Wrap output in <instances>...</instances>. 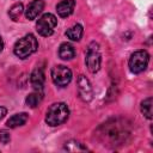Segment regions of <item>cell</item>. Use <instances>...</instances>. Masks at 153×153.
<instances>
[{"label": "cell", "mask_w": 153, "mask_h": 153, "mask_svg": "<svg viewBox=\"0 0 153 153\" xmlns=\"http://www.w3.org/2000/svg\"><path fill=\"white\" fill-rule=\"evenodd\" d=\"M98 134L106 145L115 146L126 141L129 135V130L124 122L120 120H111L99 128Z\"/></svg>", "instance_id": "obj_1"}, {"label": "cell", "mask_w": 153, "mask_h": 153, "mask_svg": "<svg viewBox=\"0 0 153 153\" xmlns=\"http://www.w3.org/2000/svg\"><path fill=\"white\" fill-rule=\"evenodd\" d=\"M69 109L65 103H54L49 106L45 114V122L51 127H56L67 121Z\"/></svg>", "instance_id": "obj_2"}, {"label": "cell", "mask_w": 153, "mask_h": 153, "mask_svg": "<svg viewBox=\"0 0 153 153\" xmlns=\"http://www.w3.org/2000/svg\"><path fill=\"white\" fill-rule=\"evenodd\" d=\"M38 48V43L37 39L33 35L29 33L25 35L24 37L19 38L13 48V51L16 54V56H18L19 59H26L29 57L31 54H33Z\"/></svg>", "instance_id": "obj_3"}, {"label": "cell", "mask_w": 153, "mask_h": 153, "mask_svg": "<svg viewBox=\"0 0 153 153\" xmlns=\"http://www.w3.org/2000/svg\"><path fill=\"white\" fill-rule=\"evenodd\" d=\"M100 62H102V55L99 50V45L96 42H92L88 44L87 50H86V66L87 69L91 73H96L100 68Z\"/></svg>", "instance_id": "obj_4"}, {"label": "cell", "mask_w": 153, "mask_h": 153, "mask_svg": "<svg viewBox=\"0 0 153 153\" xmlns=\"http://www.w3.org/2000/svg\"><path fill=\"white\" fill-rule=\"evenodd\" d=\"M56 24H57V19H56V17L54 14H51V13H44L37 20L36 29H37V32L41 36L48 37V36L53 35Z\"/></svg>", "instance_id": "obj_5"}, {"label": "cell", "mask_w": 153, "mask_h": 153, "mask_svg": "<svg viewBox=\"0 0 153 153\" xmlns=\"http://www.w3.org/2000/svg\"><path fill=\"white\" fill-rule=\"evenodd\" d=\"M149 61V55L146 50H136L131 54L129 59V68L133 73L137 74L147 68Z\"/></svg>", "instance_id": "obj_6"}, {"label": "cell", "mask_w": 153, "mask_h": 153, "mask_svg": "<svg viewBox=\"0 0 153 153\" xmlns=\"http://www.w3.org/2000/svg\"><path fill=\"white\" fill-rule=\"evenodd\" d=\"M51 79L55 85L60 87H65L72 80V71L68 67L62 66V65L55 66L51 69Z\"/></svg>", "instance_id": "obj_7"}, {"label": "cell", "mask_w": 153, "mask_h": 153, "mask_svg": "<svg viewBox=\"0 0 153 153\" xmlns=\"http://www.w3.org/2000/svg\"><path fill=\"white\" fill-rule=\"evenodd\" d=\"M78 90H79V94H80L82 100L90 102L92 99V96H93L92 86H91V84H90V81L87 80L86 76L79 75V78H78Z\"/></svg>", "instance_id": "obj_8"}, {"label": "cell", "mask_w": 153, "mask_h": 153, "mask_svg": "<svg viewBox=\"0 0 153 153\" xmlns=\"http://www.w3.org/2000/svg\"><path fill=\"white\" fill-rule=\"evenodd\" d=\"M44 72L42 68H35L30 75V82H31V86L33 87L35 91H38V92H42L43 90V86H44Z\"/></svg>", "instance_id": "obj_9"}, {"label": "cell", "mask_w": 153, "mask_h": 153, "mask_svg": "<svg viewBox=\"0 0 153 153\" xmlns=\"http://www.w3.org/2000/svg\"><path fill=\"white\" fill-rule=\"evenodd\" d=\"M44 8V2L43 0H32L29 5H27V8L25 11V17L29 19V20H32L35 19L41 12L42 10Z\"/></svg>", "instance_id": "obj_10"}, {"label": "cell", "mask_w": 153, "mask_h": 153, "mask_svg": "<svg viewBox=\"0 0 153 153\" xmlns=\"http://www.w3.org/2000/svg\"><path fill=\"white\" fill-rule=\"evenodd\" d=\"M74 6H75V1L74 0H62L56 6L57 14L60 17H62V18H66V17L71 16L73 13Z\"/></svg>", "instance_id": "obj_11"}, {"label": "cell", "mask_w": 153, "mask_h": 153, "mask_svg": "<svg viewBox=\"0 0 153 153\" xmlns=\"http://www.w3.org/2000/svg\"><path fill=\"white\" fill-rule=\"evenodd\" d=\"M27 114L26 112H20V114H16L12 117H10L6 122V126L10 128H17L19 126H23L26 123L27 121Z\"/></svg>", "instance_id": "obj_12"}, {"label": "cell", "mask_w": 153, "mask_h": 153, "mask_svg": "<svg viewBox=\"0 0 153 153\" xmlns=\"http://www.w3.org/2000/svg\"><path fill=\"white\" fill-rule=\"evenodd\" d=\"M59 56L62 60H72L75 56V49L69 43H62L59 48Z\"/></svg>", "instance_id": "obj_13"}, {"label": "cell", "mask_w": 153, "mask_h": 153, "mask_svg": "<svg viewBox=\"0 0 153 153\" xmlns=\"http://www.w3.org/2000/svg\"><path fill=\"white\" fill-rule=\"evenodd\" d=\"M82 32H84L82 26L80 24H75L66 31V36L72 41H80V38L82 37Z\"/></svg>", "instance_id": "obj_14"}, {"label": "cell", "mask_w": 153, "mask_h": 153, "mask_svg": "<svg viewBox=\"0 0 153 153\" xmlns=\"http://www.w3.org/2000/svg\"><path fill=\"white\" fill-rule=\"evenodd\" d=\"M42 98H43V96H42V92L35 91V92L30 93V94L26 97L25 102H26L27 106H30V108H36V106H37V105L41 103Z\"/></svg>", "instance_id": "obj_15"}, {"label": "cell", "mask_w": 153, "mask_h": 153, "mask_svg": "<svg viewBox=\"0 0 153 153\" xmlns=\"http://www.w3.org/2000/svg\"><path fill=\"white\" fill-rule=\"evenodd\" d=\"M152 105H153V99L152 97L146 98L145 100H142L141 103V112L145 115V117H147L148 120L152 118Z\"/></svg>", "instance_id": "obj_16"}, {"label": "cell", "mask_w": 153, "mask_h": 153, "mask_svg": "<svg viewBox=\"0 0 153 153\" xmlns=\"http://www.w3.org/2000/svg\"><path fill=\"white\" fill-rule=\"evenodd\" d=\"M23 10H24V7H23V4H22V2L14 4V5L10 8V11H8L10 18H11L12 20H18L19 17H20V14L23 13Z\"/></svg>", "instance_id": "obj_17"}, {"label": "cell", "mask_w": 153, "mask_h": 153, "mask_svg": "<svg viewBox=\"0 0 153 153\" xmlns=\"http://www.w3.org/2000/svg\"><path fill=\"white\" fill-rule=\"evenodd\" d=\"M65 148H66L67 151H71V152H74V151H86V149H87V148L84 147L81 143L75 142V141H69V142H67L66 146H65Z\"/></svg>", "instance_id": "obj_18"}, {"label": "cell", "mask_w": 153, "mask_h": 153, "mask_svg": "<svg viewBox=\"0 0 153 153\" xmlns=\"http://www.w3.org/2000/svg\"><path fill=\"white\" fill-rule=\"evenodd\" d=\"M10 140H11L10 133H8L7 130H5V129L0 130V141H1L2 143H7V142H10Z\"/></svg>", "instance_id": "obj_19"}, {"label": "cell", "mask_w": 153, "mask_h": 153, "mask_svg": "<svg viewBox=\"0 0 153 153\" xmlns=\"http://www.w3.org/2000/svg\"><path fill=\"white\" fill-rule=\"evenodd\" d=\"M7 114V110H6V108H4V106H0V121L5 117V115Z\"/></svg>", "instance_id": "obj_20"}, {"label": "cell", "mask_w": 153, "mask_h": 153, "mask_svg": "<svg viewBox=\"0 0 153 153\" xmlns=\"http://www.w3.org/2000/svg\"><path fill=\"white\" fill-rule=\"evenodd\" d=\"M2 49H4V41L1 38V36H0V53L2 51Z\"/></svg>", "instance_id": "obj_21"}]
</instances>
